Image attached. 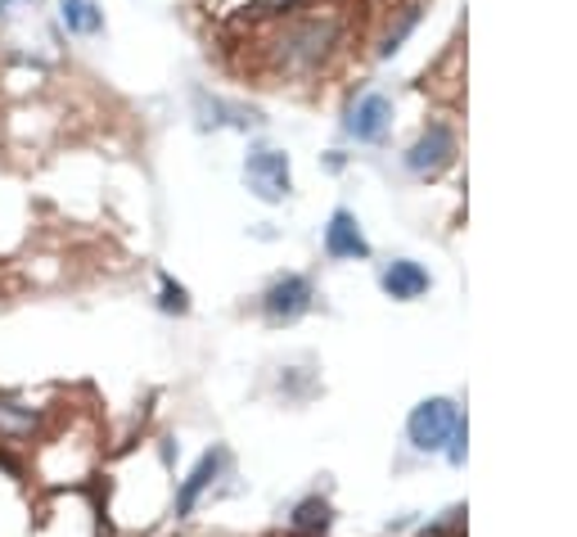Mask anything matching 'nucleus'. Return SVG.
Listing matches in <instances>:
<instances>
[{
	"instance_id": "f257e3e1",
	"label": "nucleus",
	"mask_w": 577,
	"mask_h": 537,
	"mask_svg": "<svg viewBox=\"0 0 577 537\" xmlns=\"http://www.w3.org/2000/svg\"><path fill=\"white\" fill-rule=\"evenodd\" d=\"M338 42V23L334 19H302V23H289L276 42V64L285 72H312L325 64V55L334 50Z\"/></svg>"
},
{
	"instance_id": "f03ea898",
	"label": "nucleus",
	"mask_w": 577,
	"mask_h": 537,
	"mask_svg": "<svg viewBox=\"0 0 577 537\" xmlns=\"http://www.w3.org/2000/svg\"><path fill=\"white\" fill-rule=\"evenodd\" d=\"M465 430V420H460L455 402L451 398H429V402H419L406 420V434L419 452H442L447 443H455V434Z\"/></svg>"
},
{
	"instance_id": "7ed1b4c3",
	"label": "nucleus",
	"mask_w": 577,
	"mask_h": 537,
	"mask_svg": "<svg viewBox=\"0 0 577 537\" xmlns=\"http://www.w3.org/2000/svg\"><path fill=\"white\" fill-rule=\"evenodd\" d=\"M244 185L262 204H280L289 190H293V176H289V153L285 149H253L244 159Z\"/></svg>"
},
{
	"instance_id": "20e7f679",
	"label": "nucleus",
	"mask_w": 577,
	"mask_h": 537,
	"mask_svg": "<svg viewBox=\"0 0 577 537\" xmlns=\"http://www.w3.org/2000/svg\"><path fill=\"white\" fill-rule=\"evenodd\" d=\"M312 298H316L312 294V281L298 276V272H289V276L272 281V289L262 294V312H266V321H272V325H289L302 312H312Z\"/></svg>"
},
{
	"instance_id": "39448f33",
	"label": "nucleus",
	"mask_w": 577,
	"mask_h": 537,
	"mask_svg": "<svg viewBox=\"0 0 577 537\" xmlns=\"http://www.w3.org/2000/svg\"><path fill=\"white\" fill-rule=\"evenodd\" d=\"M348 136H357L361 145H374V140H383L389 136V127H393V104H389V95H379V91H370V95H361L353 108H348Z\"/></svg>"
},
{
	"instance_id": "423d86ee",
	"label": "nucleus",
	"mask_w": 577,
	"mask_h": 537,
	"mask_svg": "<svg viewBox=\"0 0 577 537\" xmlns=\"http://www.w3.org/2000/svg\"><path fill=\"white\" fill-rule=\"evenodd\" d=\"M451 159H455V136H451L442 123H434L425 136H419V140L406 149V168H411V172H419V176L442 172Z\"/></svg>"
},
{
	"instance_id": "0eeeda50",
	"label": "nucleus",
	"mask_w": 577,
	"mask_h": 537,
	"mask_svg": "<svg viewBox=\"0 0 577 537\" xmlns=\"http://www.w3.org/2000/svg\"><path fill=\"white\" fill-rule=\"evenodd\" d=\"M325 253L330 258H370V240L361 236V221L348 208H334L325 226Z\"/></svg>"
},
{
	"instance_id": "6e6552de",
	"label": "nucleus",
	"mask_w": 577,
	"mask_h": 537,
	"mask_svg": "<svg viewBox=\"0 0 577 537\" xmlns=\"http://www.w3.org/2000/svg\"><path fill=\"white\" fill-rule=\"evenodd\" d=\"M221 470H230V452H226V447H212V452L199 460V466H195V475H189V479L181 483V492H176V515H189V511H195L199 492L212 488Z\"/></svg>"
},
{
	"instance_id": "1a4fd4ad",
	"label": "nucleus",
	"mask_w": 577,
	"mask_h": 537,
	"mask_svg": "<svg viewBox=\"0 0 577 537\" xmlns=\"http://www.w3.org/2000/svg\"><path fill=\"white\" fill-rule=\"evenodd\" d=\"M379 285H383V294H389V298L411 302V298H419V294L429 289V272L419 262H411V258H397L393 266H383Z\"/></svg>"
},
{
	"instance_id": "9d476101",
	"label": "nucleus",
	"mask_w": 577,
	"mask_h": 537,
	"mask_svg": "<svg viewBox=\"0 0 577 537\" xmlns=\"http://www.w3.org/2000/svg\"><path fill=\"white\" fill-rule=\"evenodd\" d=\"M59 23L72 36H100L104 32V10L95 0H59Z\"/></svg>"
},
{
	"instance_id": "9b49d317",
	"label": "nucleus",
	"mask_w": 577,
	"mask_h": 537,
	"mask_svg": "<svg viewBox=\"0 0 577 537\" xmlns=\"http://www.w3.org/2000/svg\"><path fill=\"white\" fill-rule=\"evenodd\" d=\"M195 104H199V123L204 127H249L253 123V113H244L240 104H226L208 91H195Z\"/></svg>"
},
{
	"instance_id": "f8f14e48",
	"label": "nucleus",
	"mask_w": 577,
	"mask_h": 537,
	"mask_svg": "<svg viewBox=\"0 0 577 537\" xmlns=\"http://www.w3.org/2000/svg\"><path fill=\"white\" fill-rule=\"evenodd\" d=\"M36 420H42V415H36L27 402L0 393V438H32Z\"/></svg>"
},
{
	"instance_id": "ddd939ff",
	"label": "nucleus",
	"mask_w": 577,
	"mask_h": 537,
	"mask_svg": "<svg viewBox=\"0 0 577 537\" xmlns=\"http://www.w3.org/2000/svg\"><path fill=\"white\" fill-rule=\"evenodd\" d=\"M415 23H419V5H406V10H402V19H397V23H389V32L379 36V55H393V50L406 42V36H411V27H415Z\"/></svg>"
},
{
	"instance_id": "4468645a",
	"label": "nucleus",
	"mask_w": 577,
	"mask_h": 537,
	"mask_svg": "<svg viewBox=\"0 0 577 537\" xmlns=\"http://www.w3.org/2000/svg\"><path fill=\"white\" fill-rule=\"evenodd\" d=\"M163 312H189V298H185V285H176L172 276H163V298H159Z\"/></svg>"
},
{
	"instance_id": "2eb2a0df",
	"label": "nucleus",
	"mask_w": 577,
	"mask_h": 537,
	"mask_svg": "<svg viewBox=\"0 0 577 537\" xmlns=\"http://www.w3.org/2000/svg\"><path fill=\"white\" fill-rule=\"evenodd\" d=\"M293 524H298V528H325V524H330V506H325V502H302Z\"/></svg>"
},
{
	"instance_id": "dca6fc26",
	"label": "nucleus",
	"mask_w": 577,
	"mask_h": 537,
	"mask_svg": "<svg viewBox=\"0 0 577 537\" xmlns=\"http://www.w3.org/2000/svg\"><path fill=\"white\" fill-rule=\"evenodd\" d=\"M302 0H253L249 5V14L253 19H276V14H289V10H298Z\"/></svg>"
},
{
	"instance_id": "f3484780",
	"label": "nucleus",
	"mask_w": 577,
	"mask_h": 537,
	"mask_svg": "<svg viewBox=\"0 0 577 537\" xmlns=\"http://www.w3.org/2000/svg\"><path fill=\"white\" fill-rule=\"evenodd\" d=\"M14 5H36V0H0V19H10Z\"/></svg>"
}]
</instances>
